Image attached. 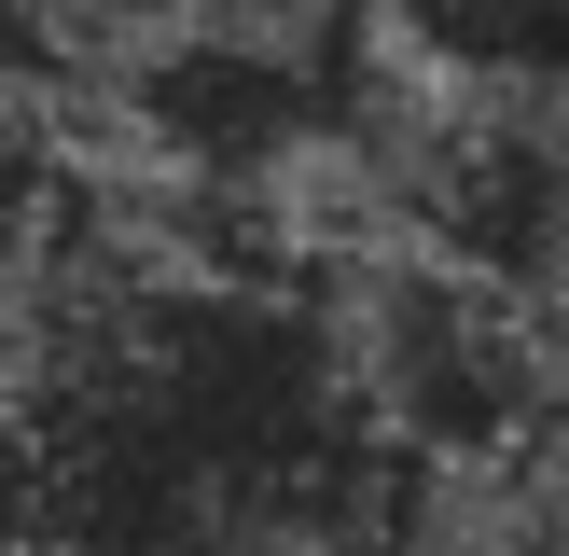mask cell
<instances>
[{
  "label": "cell",
  "mask_w": 569,
  "mask_h": 556,
  "mask_svg": "<svg viewBox=\"0 0 569 556\" xmlns=\"http://www.w3.org/2000/svg\"><path fill=\"white\" fill-rule=\"evenodd\" d=\"M417 487L348 306L250 250L0 306V556H403Z\"/></svg>",
  "instance_id": "obj_1"
},
{
  "label": "cell",
  "mask_w": 569,
  "mask_h": 556,
  "mask_svg": "<svg viewBox=\"0 0 569 556\" xmlns=\"http://www.w3.org/2000/svg\"><path fill=\"white\" fill-rule=\"evenodd\" d=\"M348 348L376 389V431L403 445L431 487H528L569 445V361L542 292L472 278L445 250H389L348 292Z\"/></svg>",
  "instance_id": "obj_2"
},
{
  "label": "cell",
  "mask_w": 569,
  "mask_h": 556,
  "mask_svg": "<svg viewBox=\"0 0 569 556\" xmlns=\"http://www.w3.org/2000/svg\"><path fill=\"white\" fill-rule=\"evenodd\" d=\"M376 42V28H361ZM348 42V0L320 14H209V28H153L111 42L98 111L153 153V181L181 195H264L278 167L376 139V70Z\"/></svg>",
  "instance_id": "obj_3"
},
{
  "label": "cell",
  "mask_w": 569,
  "mask_h": 556,
  "mask_svg": "<svg viewBox=\"0 0 569 556\" xmlns=\"http://www.w3.org/2000/svg\"><path fill=\"white\" fill-rule=\"evenodd\" d=\"M389 209H403V250H445V265L515 278V292H556L569 278V139H556V111L459 98L445 126H417Z\"/></svg>",
  "instance_id": "obj_4"
},
{
  "label": "cell",
  "mask_w": 569,
  "mask_h": 556,
  "mask_svg": "<svg viewBox=\"0 0 569 556\" xmlns=\"http://www.w3.org/2000/svg\"><path fill=\"white\" fill-rule=\"evenodd\" d=\"M403 70H431L445 98H515L569 111V0H348Z\"/></svg>",
  "instance_id": "obj_5"
},
{
  "label": "cell",
  "mask_w": 569,
  "mask_h": 556,
  "mask_svg": "<svg viewBox=\"0 0 569 556\" xmlns=\"http://www.w3.org/2000/svg\"><path fill=\"white\" fill-rule=\"evenodd\" d=\"M98 250V209H83V167H70V126L28 98H0V306L56 292V278Z\"/></svg>",
  "instance_id": "obj_6"
},
{
  "label": "cell",
  "mask_w": 569,
  "mask_h": 556,
  "mask_svg": "<svg viewBox=\"0 0 569 556\" xmlns=\"http://www.w3.org/2000/svg\"><path fill=\"white\" fill-rule=\"evenodd\" d=\"M98 42H153V28H209V14H320V0H70Z\"/></svg>",
  "instance_id": "obj_7"
}]
</instances>
